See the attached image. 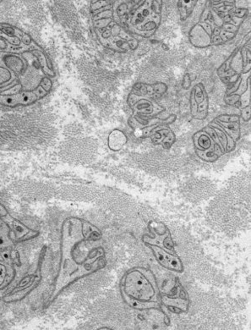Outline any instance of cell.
<instances>
[{
  "mask_svg": "<svg viewBox=\"0 0 251 330\" xmlns=\"http://www.w3.org/2000/svg\"><path fill=\"white\" fill-rule=\"evenodd\" d=\"M57 72L48 52L30 33L0 23V106L38 104L54 86Z\"/></svg>",
  "mask_w": 251,
  "mask_h": 330,
  "instance_id": "cell-1",
  "label": "cell"
},
{
  "mask_svg": "<svg viewBox=\"0 0 251 330\" xmlns=\"http://www.w3.org/2000/svg\"><path fill=\"white\" fill-rule=\"evenodd\" d=\"M107 263L100 229L80 218H66L61 226L58 273L48 303H53L72 284L100 271Z\"/></svg>",
  "mask_w": 251,
  "mask_h": 330,
  "instance_id": "cell-2",
  "label": "cell"
},
{
  "mask_svg": "<svg viewBox=\"0 0 251 330\" xmlns=\"http://www.w3.org/2000/svg\"><path fill=\"white\" fill-rule=\"evenodd\" d=\"M90 8L96 36L103 47L117 53H126L138 47L139 41L122 26L115 1H93Z\"/></svg>",
  "mask_w": 251,
  "mask_h": 330,
  "instance_id": "cell-3",
  "label": "cell"
},
{
  "mask_svg": "<svg viewBox=\"0 0 251 330\" xmlns=\"http://www.w3.org/2000/svg\"><path fill=\"white\" fill-rule=\"evenodd\" d=\"M120 294L124 303L135 310L161 308V294L156 278L146 267H132L123 275L120 281Z\"/></svg>",
  "mask_w": 251,
  "mask_h": 330,
  "instance_id": "cell-4",
  "label": "cell"
},
{
  "mask_svg": "<svg viewBox=\"0 0 251 330\" xmlns=\"http://www.w3.org/2000/svg\"><path fill=\"white\" fill-rule=\"evenodd\" d=\"M162 1H136L125 24L132 33L150 38L161 24Z\"/></svg>",
  "mask_w": 251,
  "mask_h": 330,
  "instance_id": "cell-5",
  "label": "cell"
},
{
  "mask_svg": "<svg viewBox=\"0 0 251 330\" xmlns=\"http://www.w3.org/2000/svg\"><path fill=\"white\" fill-rule=\"evenodd\" d=\"M251 71L242 74L232 86L227 89L224 101L230 106L243 109L250 106Z\"/></svg>",
  "mask_w": 251,
  "mask_h": 330,
  "instance_id": "cell-6",
  "label": "cell"
},
{
  "mask_svg": "<svg viewBox=\"0 0 251 330\" xmlns=\"http://www.w3.org/2000/svg\"><path fill=\"white\" fill-rule=\"evenodd\" d=\"M193 141L196 155L203 161L213 163L226 154L224 146L216 143L204 130L194 135Z\"/></svg>",
  "mask_w": 251,
  "mask_h": 330,
  "instance_id": "cell-7",
  "label": "cell"
},
{
  "mask_svg": "<svg viewBox=\"0 0 251 330\" xmlns=\"http://www.w3.org/2000/svg\"><path fill=\"white\" fill-rule=\"evenodd\" d=\"M160 301L169 312L175 314L186 313L190 308L188 292L179 280L175 281L174 286L170 292L160 295Z\"/></svg>",
  "mask_w": 251,
  "mask_h": 330,
  "instance_id": "cell-8",
  "label": "cell"
},
{
  "mask_svg": "<svg viewBox=\"0 0 251 330\" xmlns=\"http://www.w3.org/2000/svg\"><path fill=\"white\" fill-rule=\"evenodd\" d=\"M218 76L224 83L233 84L245 72L240 48H237L232 55L218 69Z\"/></svg>",
  "mask_w": 251,
  "mask_h": 330,
  "instance_id": "cell-9",
  "label": "cell"
},
{
  "mask_svg": "<svg viewBox=\"0 0 251 330\" xmlns=\"http://www.w3.org/2000/svg\"><path fill=\"white\" fill-rule=\"evenodd\" d=\"M191 115L199 121L206 118L208 113L209 98L203 84H196L190 97Z\"/></svg>",
  "mask_w": 251,
  "mask_h": 330,
  "instance_id": "cell-10",
  "label": "cell"
},
{
  "mask_svg": "<svg viewBox=\"0 0 251 330\" xmlns=\"http://www.w3.org/2000/svg\"><path fill=\"white\" fill-rule=\"evenodd\" d=\"M162 267L175 273H183V264L175 251H169L156 246H147Z\"/></svg>",
  "mask_w": 251,
  "mask_h": 330,
  "instance_id": "cell-11",
  "label": "cell"
},
{
  "mask_svg": "<svg viewBox=\"0 0 251 330\" xmlns=\"http://www.w3.org/2000/svg\"><path fill=\"white\" fill-rule=\"evenodd\" d=\"M43 278V270L41 269V267H38V269L36 270V272L33 273V275L25 278V280L27 281V284L26 283L22 284L20 290H13L10 294L5 295V297L3 298V301L7 303H17V302L22 301L34 289H36L38 285H40Z\"/></svg>",
  "mask_w": 251,
  "mask_h": 330,
  "instance_id": "cell-12",
  "label": "cell"
},
{
  "mask_svg": "<svg viewBox=\"0 0 251 330\" xmlns=\"http://www.w3.org/2000/svg\"><path fill=\"white\" fill-rule=\"evenodd\" d=\"M4 221L7 224L10 229V236L15 243L16 242H25L35 238L38 234V232L34 229L28 228L25 224H23L20 220L13 217L9 213H6L3 217Z\"/></svg>",
  "mask_w": 251,
  "mask_h": 330,
  "instance_id": "cell-13",
  "label": "cell"
},
{
  "mask_svg": "<svg viewBox=\"0 0 251 330\" xmlns=\"http://www.w3.org/2000/svg\"><path fill=\"white\" fill-rule=\"evenodd\" d=\"M151 233H153V236H150L148 234H144L142 237V242L146 246H156V247H162L164 249L169 251H175L173 239L171 238L170 231L168 228L165 227L164 230L159 232L153 229V227L150 226Z\"/></svg>",
  "mask_w": 251,
  "mask_h": 330,
  "instance_id": "cell-14",
  "label": "cell"
},
{
  "mask_svg": "<svg viewBox=\"0 0 251 330\" xmlns=\"http://www.w3.org/2000/svg\"><path fill=\"white\" fill-rule=\"evenodd\" d=\"M168 86L163 82H156L154 84L136 83L134 85L131 93L139 96L146 97L156 100L160 99L167 92Z\"/></svg>",
  "mask_w": 251,
  "mask_h": 330,
  "instance_id": "cell-15",
  "label": "cell"
},
{
  "mask_svg": "<svg viewBox=\"0 0 251 330\" xmlns=\"http://www.w3.org/2000/svg\"><path fill=\"white\" fill-rule=\"evenodd\" d=\"M150 137L156 143L161 144L165 148H169L175 141V136L171 129L166 125L156 126L151 131Z\"/></svg>",
  "mask_w": 251,
  "mask_h": 330,
  "instance_id": "cell-16",
  "label": "cell"
},
{
  "mask_svg": "<svg viewBox=\"0 0 251 330\" xmlns=\"http://www.w3.org/2000/svg\"><path fill=\"white\" fill-rule=\"evenodd\" d=\"M16 275L12 258L0 259V290H5L15 280Z\"/></svg>",
  "mask_w": 251,
  "mask_h": 330,
  "instance_id": "cell-17",
  "label": "cell"
},
{
  "mask_svg": "<svg viewBox=\"0 0 251 330\" xmlns=\"http://www.w3.org/2000/svg\"><path fill=\"white\" fill-rule=\"evenodd\" d=\"M189 40L196 48H207L211 46V37L204 30L200 23L191 28L189 33Z\"/></svg>",
  "mask_w": 251,
  "mask_h": 330,
  "instance_id": "cell-18",
  "label": "cell"
},
{
  "mask_svg": "<svg viewBox=\"0 0 251 330\" xmlns=\"http://www.w3.org/2000/svg\"><path fill=\"white\" fill-rule=\"evenodd\" d=\"M128 141V137L120 130H113L108 138V148L113 152H118L125 146Z\"/></svg>",
  "mask_w": 251,
  "mask_h": 330,
  "instance_id": "cell-19",
  "label": "cell"
},
{
  "mask_svg": "<svg viewBox=\"0 0 251 330\" xmlns=\"http://www.w3.org/2000/svg\"><path fill=\"white\" fill-rule=\"evenodd\" d=\"M213 121L218 124L219 126L224 129L227 136H229L237 144L239 138H240V124L238 123V122H235V123H223V122H219V121Z\"/></svg>",
  "mask_w": 251,
  "mask_h": 330,
  "instance_id": "cell-20",
  "label": "cell"
},
{
  "mask_svg": "<svg viewBox=\"0 0 251 330\" xmlns=\"http://www.w3.org/2000/svg\"><path fill=\"white\" fill-rule=\"evenodd\" d=\"M15 243L10 236V229L7 224L4 221V224L0 228V249H7L14 247Z\"/></svg>",
  "mask_w": 251,
  "mask_h": 330,
  "instance_id": "cell-21",
  "label": "cell"
},
{
  "mask_svg": "<svg viewBox=\"0 0 251 330\" xmlns=\"http://www.w3.org/2000/svg\"><path fill=\"white\" fill-rule=\"evenodd\" d=\"M197 1H178V10H179V14H180L181 20H187V18L190 16L191 13L193 12L194 9L196 7Z\"/></svg>",
  "mask_w": 251,
  "mask_h": 330,
  "instance_id": "cell-22",
  "label": "cell"
},
{
  "mask_svg": "<svg viewBox=\"0 0 251 330\" xmlns=\"http://www.w3.org/2000/svg\"><path fill=\"white\" fill-rule=\"evenodd\" d=\"M214 121L223 122V123H235V122L239 123L240 117L237 114H221L217 116Z\"/></svg>",
  "mask_w": 251,
  "mask_h": 330,
  "instance_id": "cell-23",
  "label": "cell"
},
{
  "mask_svg": "<svg viewBox=\"0 0 251 330\" xmlns=\"http://www.w3.org/2000/svg\"><path fill=\"white\" fill-rule=\"evenodd\" d=\"M241 117L243 121L248 122L250 119V106L241 109Z\"/></svg>",
  "mask_w": 251,
  "mask_h": 330,
  "instance_id": "cell-24",
  "label": "cell"
},
{
  "mask_svg": "<svg viewBox=\"0 0 251 330\" xmlns=\"http://www.w3.org/2000/svg\"><path fill=\"white\" fill-rule=\"evenodd\" d=\"M182 86H183V88L188 89L190 86H191V78H190V76L189 74H186L184 77H183V83H182Z\"/></svg>",
  "mask_w": 251,
  "mask_h": 330,
  "instance_id": "cell-25",
  "label": "cell"
},
{
  "mask_svg": "<svg viewBox=\"0 0 251 330\" xmlns=\"http://www.w3.org/2000/svg\"><path fill=\"white\" fill-rule=\"evenodd\" d=\"M7 258H11V257L10 256H6L3 252H0V259H7Z\"/></svg>",
  "mask_w": 251,
  "mask_h": 330,
  "instance_id": "cell-26",
  "label": "cell"
},
{
  "mask_svg": "<svg viewBox=\"0 0 251 330\" xmlns=\"http://www.w3.org/2000/svg\"><path fill=\"white\" fill-rule=\"evenodd\" d=\"M98 330H114L113 328H107V327H103V328H98Z\"/></svg>",
  "mask_w": 251,
  "mask_h": 330,
  "instance_id": "cell-27",
  "label": "cell"
},
{
  "mask_svg": "<svg viewBox=\"0 0 251 330\" xmlns=\"http://www.w3.org/2000/svg\"><path fill=\"white\" fill-rule=\"evenodd\" d=\"M4 224V220L0 218V228H1V226H2V224Z\"/></svg>",
  "mask_w": 251,
  "mask_h": 330,
  "instance_id": "cell-28",
  "label": "cell"
}]
</instances>
